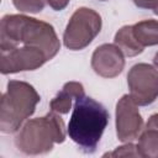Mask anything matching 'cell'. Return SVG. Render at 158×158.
<instances>
[{
  "label": "cell",
  "instance_id": "6da1fadb",
  "mask_svg": "<svg viewBox=\"0 0 158 158\" xmlns=\"http://www.w3.org/2000/svg\"><path fill=\"white\" fill-rule=\"evenodd\" d=\"M60 42L52 25L26 15H5L0 22V72L36 70L56 57Z\"/></svg>",
  "mask_w": 158,
  "mask_h": 158
},
{
  "label": "cell",
  "instance_id": "d6986e66",
  "mask_svg": "<svg viewBox=\"0 0 158 158\" xmlns=\"http://www.w3.org/2000/svg\"><path fill=\"white\" fill-rule=\"evenodd\" d=\"M153 12H154V14H156V15L158 16V5H157V6H156V7L153 9Z\"/></svg>",
  "mask_w": 158,
  "mask_h": 158
},
{
  "label": "cell",
  "instance_id": "2e32d148",
  "mask_svg": "<svg viewBox=\"0 0 158 158\" xmlns=\"http://www.w3.org/2000/svg\"><path fill=\"white\" fill-rule=\"evenodd\" d=\"M133 2L137 7L148 10H153L158 5V0H133Z\"/></svg>",
  "mask_w": 158,
  "mask_h": 158
},
{
  "label": "cell",
  "instance_id": "9a60e30c",
  "mask_svg": "<svg viewBox=\"0 0 158 158\" xmlns=\"http://www.w3.org/2000/svg\"><path fill=\"white\" fill-rule=\"evenodd\" d=\"M54 11H62L65 9L70 0H44Z\"/></svg>",
  "mask_w": 158,
  "mask_h": 158
},
{
  "label": "cell",
  "instance_id": "8992f818",
  "mask_svg": "<svg viewBox=\"0 0 158 158\" xmlns=\"http://www.w3.org/2000/svg\"><path fill=\"white\" fill-rule=\"evenodd\" d=\"M130 95L138 106H147L158 98V70L147 63H137L127 74Z\"/></svg>",
  "mask_w": 158,
  "mask_h": 158
},
{
  "label": "cell",
  "instance_id": "7a4b0ae2",
  "mask_svg": "<svg viewBox=\"0 0 158 158\" xmlns=\"http://www.w3.org/2000/svg\"><path fill=\"white\" fill-rule=\"evenodd\" d=\"M109 118V111L102 104L84 95L74 102L67 133L81 152L93 154L99 146Z\"/></svg>",
  "mask_w": 158,
  "mask_h": 158
},
{
  "label": "cell",
  "instance_id": "30bf717a",
  "mask_svg": "<svg viewBox=\"0 0 158 158\" xmlns=\"http://www.w3.org/2000/svg\"><path fill=\"white\" fill-rule=\"evenodd\" d=\"M114 43L122 51L126 57H136L141 54L144 47L136 40L132 26H122L114 37Z\"/></svg>",
  "mask_w": 158,
  "mask_h": 158
},
{
  "label": "cell",
  "instance_id": "7c38bea8",
  "mask_svg": "<svg viewBox=\"0 0 158 158\" xmlns=\"http://www.w3.org/2000/svg\"><path fill=\"white\" fill-rule=\"evenodd\" d=\"M137 151L139 157L158 158V131L146 128L138 137Z\"/></svg>",
  "mask_w": 158,
  "mask_h": 158
},
{
  "label": "cell",
  "instance_id": "5bb4252c",
  "mask_svg": "<svg viewBox=\"0 0 158 158\" xmlns=\"http://www.w3.org/2000/svg\"><path fill=\"white\" fill-rule=\"evenodd\" d=\"M104 157H139V153L137 151V146L127 142L123 146L117 147L114 152L104 154Z\"/></svg>",
  "mask_w": 158,
  "mask_h": 158
},
{
  "label": "cell",
  "instance_id": "ac0fdd59",
  "mask_svg": "<svg viewBox=\"0 0 158 158\" xmlns=\"http://www.w3.org/2000/svg\"><path fill=\"white\" fill-rule=\"evenodd\" d=\"M153 63H154V65L158 68V52L154 54V58H153Z\"/></svg>",
  "mask_w": 158,
  "mask_h": 158
},
{
  "label": "cell",
  "instance_id": "5b68a950",
  "mask_svg": "<svg viewBox=\"0 0 158 158\" xmlns=\"http://www.w3.org/2000/svg\"><path fill=\"white\" fill-rule=\"evenodd\" d=\"M101 26V16L95 10L79 7L67 23L63 33V43L70 51L84 49L100 33Z\"/></svg>",
  "mask_w": 158,
  "mask_h": 158
},
{
  "label": "cell",
  "instance_id": "ffe728a7",
  "mask_svg": "<svg viewBox=\"0 0 158 158\" xmlns=\"http://www.w3.org/2000/svg\"><path fill=\"white\" fill-rule=\"evenodd\" d=\"M100 1H106V0H100Z\"/></svg>",
  "mask_w": 158,
  "mask_h": 158
},
{
  "label": "cell",
  "instance_id": "3957f363",
  "mask_svg": "<svg viewBox=\"0 0 158 158\" xmlns=\"http://www.w3.org/2000/svg\"><path fill=\"white\" fill-rule=\"evenodd\" d=\"M65 136L64 121L51 110L43 117L26 121L15 137V144L27 156H40L51 152L54 143H63Z\"/></svg>",
  "mask_w": 158,
  "mask_h": 158
},
{
  "label": "cell",
  "instance_id": "277c9868",
  "mask_svg": "<svg viewBox=\"0 0 158 158\" xmlns=\"http://www.w3.org/2000/svg\"><path fill=\"white\" fill-rule=\"evenodd\" d=\"M41 96L36 89L22 80H9L0 104V131L15 133L33 115Z\"/></svg>",
  "mask_w": 158,
  "mask_h": 158
},
{
  "label": "cell",
  "instance_id": "ba28073f",
  "mask_svg": "<svg viewBox=\"0 0 158 158\" xmlns=\"http://www.w3.org/2000/svg\"><path fill=\"white\" fill-rule=\"evenodd\" d=\"M125 54L114 43H104L95 48L91 56L93 70L102 78H115L122 73Z\"/></svg>",
  "mask_w": 158,
  "mask_h": 158
},
{
  "label": "cell",
  "instance_id": "52a82bcc",
  "mask_svg": "<svg viewBox=\"0 0 158 158\" xmlns=\"http://www.w3.org/2000/svg\"><path fill=\"white\" fill-rule=\"evenodd\" d=\"M116 136L118 141L127 143L138 138L143 128V118L138 105L126 94L116 104Z\"/></svg>",
  "mask_w": 158,
  "mask_h": 158
},
{
  "label": "cell",
  "instance_id": "8fae6325",
  "mask_svg": "<svg viewBox=\"0 0 158 158\" xmlns=\"http://www.w3.org/2000/svg\"><path fill=\"white\" fill-rule=\"evenodd\" d=\"M133 35L136 40L143 46H157L158 44V21L157 20H143L132 25Z\"/></svg>",
  "mask_w": 158,
  "mask_h": 158
},
{
  "label": "cell",
  "instance_id": "9c48e42d",
  "mask_svg": "<svg viewBox=\"0 0 158 158\" xmlns=\"http://www.w3.org/2000/svg\"><path fill=\"white\" fill-rule=\"evenodd\" d=\"M85 95V90L81 83L68 81L63 85L62 90L51 100L49 107L57 114H68L72 107V101Z\"/></svg>",
  "mask_w": 158,
  "mask_h": 158
},
{
  "label": "cell",
  "instance_id": "4fadbf2b",
  "mask_svg": "<svg viewBox=\"0 0 158 158\" xmlns=\"http://www.w3.org/2000/svg\"><path fill=\"white\" fill-rule=\"evenodd\" d=\"M14 6L21 12L37 14L44 7V0H12Z\"/></svg>",
  "mask_w": 158,
  "mask_h": 158
},
{
  "label": "cell",
  "instance_id": "e0dca14e",
  "mask_svg": "<svg viewBox=\"0 0 158 158\" xmlns=\"http://www.w3.org/2000/svg\"><path fill=\"white\" fill-rule=\"evenodd\" d=\"M146 128L158 131V114H153L149 116V118L146 123Z\"/></svg>",
  "mask_w": 158,
  "mask_h": 158
}]
</instances>
